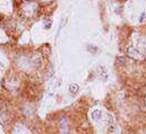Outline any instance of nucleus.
<instances>
[{
  "label": "nucleus",
  "instance_id": "f257e3e1",
  "mask_svg": "<svg viewBox=\"0 0 146 134\" xmlns=\"http://www.w3.org/2000/svg\"><path fill=\"white\" fill-rule=\"evenodd\" d=\"M127 54L136 60H142L146 56V38L141 36L137 37L129 46L126 49Z\"/></svg>",
  "mask_w": 146,
  "mask_h": 134
},
{
  "label": "nucleus",
  "instance_id": "f03ea898",
  "mask_svg": "<svg viewBox=\"0 0 146 134\" xmlns=\"http://www.w3.org/2000/svg\"><path fill=\"white\" fill-rule=\"evenodd\" d=\"M37 6L36 2H23L22 3V14L25 17H33L37 12Z\"/></svg>",
  "mask_w": 146,
  "mask_h": 134
},
{
  "label": "nucleus",
  "instance_id": "7ed1b4c3",
  "mask_svg": "<svg viewBox=\"0 0 146 134\" xmlns=\"http://www.w3.org/2000/svg\"><path fill=\"white\" fill-rule=\"evenodd\" d=\"M11 134H33V132L24 124H17L14 126Z\"/></svg>",
  "mask_w": 146,
  "mask_h": 134
},
{
  "label": "nucleus",
  "instance_id": "20e7f679",
  "mask_svg": "<svg viewBox=\"0 0 146 134\" xmlns=\"http://www.w3.org/2000/svg\"><path fill=\"white\" fill-rule=\"evenodd\" d=\"M91 116H92V118H93L94 121L100 122V121H102V118H103V112H102V109H100V108H94V109L92 110V113H91Z\"/></svg>",
  "mask_w": 146,
  "mask_h": 134
},
{
  "label": "nucleus",
  "instance_id": "39448f33",
  "mask_svg": "<svg viewBox=\"0 0 146 134\" xmlns=\"http://www.w3.org/2000/svg\"><path fill=\"white\" fill-rule=\"evenodd\" d=\"M59 130H60V134H68V122H67V120L65 117H62L60 120Z\"/></svg>",
  "mask_w": 146,
  "mask_h": 134
},
{
  "label": "nucleus",
  "instance_id": "423d86ee",
  "mask_svg": "<svg viewBox=\"0 0 146 134\" xmlns=\"http://www.w3.org/2000/svg\"><path fill=\"white\" fill-rule=\"evenodd\" d=\"M8 42V36L5 32V30L0 26V44H5Z\"/></svg>",
  "mask_w": 146,
  "mask_h": 134
},
{
  "label": "nucleus",
  "instance_id": "0eeeda50",
  "mask_svg": "<svg viewBox=\"0 0 146 134\" xmlns=\"http://www.w3.org/2000/svg\"><path fill=\"white\" fill-rule=\"evenodd\" d=\"M78 85L77 83H73V85H70V87H69V90L72 91V93H74V94H76L77 91H78Z\"/></svg>",
  "mask_w": 146,
  "mask_h": 134
},
{
  "label": "nucleus",
  "instance_id": "6e6552de",
  "mask_svg": "<svg viewBox=\"0 0 146 134\" xmlns=\"http://www.w3.org/2000/svg\"><path fill=\"white\" fill-rule=\"evenodd\" d=\"M145 107H146V99H145Z\"/></svg>",
  "mask_w": 146,
  "mask_h": 134
}]
</instances>
